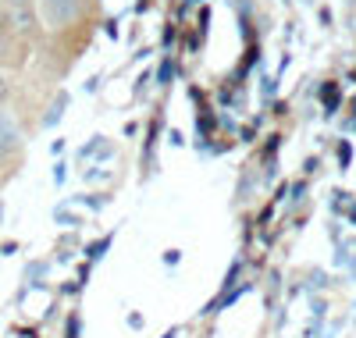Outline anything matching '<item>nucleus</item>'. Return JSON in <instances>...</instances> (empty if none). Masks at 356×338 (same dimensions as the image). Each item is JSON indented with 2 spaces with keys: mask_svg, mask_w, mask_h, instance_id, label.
Returning <instances> with one entry per match:
<instances>
[{
  "mask_svg": "<svg viewBox=\"0 0 356 338\" xmlns=\"http://www.w3.org/2000/svg\"><path fill=\"white\" fill-rule=\"evenodd\" d=\"M40 11V65L50 79H65L97 36L104 18V0H36Z\"/></svg>",
  "mask_w": 356,
  "mask_h": 338,
  "instance_id": "1",
  "label": "nucleus"
},
{
  "mask_svg": "<svg viewBox=\"0 0 356 338\" xmlns=\"http://www.w3.org/2000/svg\"><path fill=\"white\" fill-rule=\"evenodd\" d=\"M25 146L29 129L22 125V118L15 114V107H0V189L18 178L25 164Z\"/></svg>",
  "mask_w": 356,
  "mask_h": 338,
  "instance_id": "2",
  "label": "nucleus"
},
{
  "mask_svg": "<svg viewBox=\"0 0 356 338\" xmlns=\"http://www.w3.org/2000/svg\"><path fill=\"white\" fill-rule=\"evenodd\" d=\"M15 93H18V86H15V72L0 68V107H11Z\"/></svg>",
  "mask_w": 356,
  "mask_h": 338,
  "instance_id": "3",
  "label": "nucleus"
}]
</instances>
